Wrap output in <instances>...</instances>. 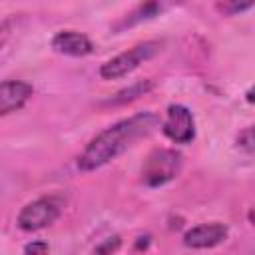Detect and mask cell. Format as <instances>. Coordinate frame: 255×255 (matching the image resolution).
Wrapping results in <instances>:
<instances>
[{
	"label": "cell",
	"instance_id": "5b68a950",
	"mask_svg": "<svg viewBox=\"0 0 255 255\" xmlns=\"http://www.w3.org/2000/svg\"><path fill=\"white\" fill-rule=\"evenodd\" d=\"M161 129H163L165 137L171 139L173 143H191L195 137L193 114L181 104H171L167 108Z\"/></svg>",
	"mask_w": 255,
	"mask_h": 255
},
{
	"label": "cell",
	"instance_id": "277c9868",
	"mask_svg": "<svg viewBox=\"0 0 255 255\" xmlns=\"http://www.w3.org/2000/svg\"><path fill=\"white\" fill-rule=\"evenodd\" d=\"M60 211L62 203L58 197H40L22 207L16 223L22 231H38L52 225L60 217Z\"/></svg>",
	"mask_w": 255,
	"mask_h": 255
},
{
	"label": "cell",
	"instance_id": "8992f818",
	"mask_svg": "<svg viewBox=\"0 0 255 255\" xmlns=\"http://www.w3.org/2000/svg\"><path fill=\"white\" fill-rule=\"evenodd\" d=\"M227 225L223 223H201L197 227H191L183 235V245L191 249H209L227 239Z\"/></svg>",
	"mask_w": 255,
	"mask_h": 255
},
{
	"label": "cell",
	"instance_id": "3957f363",
	"mask_svg": "<svg viewBox=\"0 0 255 255\" xmlns=\"http://www.w3.org/2000/svg\"><path fill=\"white\" fill-rule=\"evenodd\" d=\"M159 52V42L155 40H147L141 44H135L133 48L118 54L116 58L108 60L106 64H102L100 68V76L104 80H118L128 76L129 72H133L139 64H143L145 60H149L151 56H155Z\"/></svg>",
	"mask_w": 255,
	"mask_h": 255
},
{
	"label": "cell",
	"instance_id": "9a60e30c",
	"mask_svg": "<svg viewBox=\"0 0 255 255\" xmlns=\"http://www.w3.org/2000/svg\"><path fill=\"white\" fill-rule=\"evenodd\" d=\"M247 102H249V104L253 102V90H249V92H247Z\"/></svg>",
	"mask_w": 255,
	"mask_h": 255
},
{
	"label": "cell",
	"instance_id": "7c38bea8",
	"mask_svg": "<svg viewBox=\"0 0 255 255\" xmlns=\"http://www.w3.org/2000/svg\"><path fill=\"white\" fill-rule=\"evenodd\" d=\"M24 255H48V243L44 241H32L24 247Z\"/></svg>",
	"mask_w": 255,
	"mask_h": 255
},
{
	"label": "cell",
	"instance_id": "52a82bcc",
	"mask_svg": "<svg viewBox=\"0 0 255 255\" xmlns=\"http://www.w3.org/2000/svg\"><path fill=\"white\" fill-rule=\"evenodd\" d=\"M34 94L32 84L22 80H4L0 82V118L20 110Z\"/></svg>",
	"mask_w": 255,
	"mask_h": 255
},
{
	"label": "cell",
	"instance_id": "ba28073f",
	"mask_svg": "<svg viewBox=\"0 0 255 255\" xmlns=\"http://www.w3.org/2000/svg\"><path fill=\"white\" fill-rule=\"evenodd\" d=\"M52 48L60 54L66 56H74V58H82L94 52V44L92 40L76 30H62L52 38Z\"/></svg>",
	"mask_w": 255,
	"mask_h": 255
},
{
	"label": "cell",
	"instance_id": "8fae6325",
	"mask_svg": "<svg viewBox=\"0 0 255 255\" xmlns=\"http://www.w3.org/2000/svg\"><path fill=\"white\" fill-rule=\"evenodd\" d=\"M120 245H122V239H120L118 235H116V237H110V239H106V241L96 249V255H114Z\"/></svg>",
	"mask_w": 255,
	"mask_h": 255
},
{
	"label": "cell",
	"instance_id": "9c48e42d",
	"mask_svg": "<svg viewBox=\"0 0 255 255\" xmlns=\"http://www.w3.org/2000/svg\"><path fill=\"white\" fill-rule=\"evenodd\" d=\"M151 88H153V82H151V80H141V82H135V84H131L129 88H126V90L118 92V94H116L114 98H110L106 104H110V106H118V104L131 102V100H135V98H139V96L147 94Z\"/></svg>",
	"mask_w": 255,
	"mask_h": 255
},
{
	"label": "cell",
	"instance_id": "5bb4252c",
	"mask_svg": "<svg viewBox=\"0 0 255 255\" xmlns=\"http://www.w3.org/2000/svg\"><path fill=\"white\" fill-rule=\"evenodd\" d=\"M251 6H253L251 2H245V4H217V8L223 10V12H227V14H231V12H241V10H247V8H251Z\"/></svg>",
	"mask_w": 255,
	"mask_h": 255
},
{
	"label": "cell",
	"instance_id": "6da1fadb",
	"mask_svg": "<svg viewBox=\"0 0 255 255\" xmlns=\"http://www.w3.org/2000/svg\"><path fill=\"white\" fill-rule=\"evenodd\" d=\"M159 118L153 112H139L131 118L120 120L114 126L100 131L80 153L78 167L82 171H94L108 161L116 159L120 153H124L133 141L147 135L157 128Z\"/></svg>",
	"mask_w": 255,
	"mask_h": 255
},
{
	"label": "cell",
	"instance_id": "7a4b0ae2",
	"mask_svg": "<svg viewBox=\"0 0 255 255\" xmlns=\"http://www.w3.org/2000/svg\"><path fill=\"white\" fill-rule=\"evenodd\" d=\"M183 157L175 149H155L147 155L141 167V181L147 187H159L175 179L181 171Z\"/></svg>",
	"mask_w": 255,
	"mask_h": 255
},
{
	"label": "cell",
	"instance_id": "4fadbf2b",
	"mask_svg": "<svg viewBox=\"0 0 255 255\" xmlns=\"http://www.w3.org/2000/svg\"><path fill=\"white\" fill-rule=\"evenodd\" d=\"M239 145H241L247 153L253 151V129H251V128H247L245 131L239 133Z\"/></svg>",
	"mask_w": 255,
	"mask_h": 255
},
{
	"label": "cell",
	"instance_id": "30bf717a",
	"mask_svg": "<svg viewBox=\"0 0 255 255\" xmlns=\"http://www.w3.org/2000/svg\"><path fill=\"white\" fill-rule=\"evenodd\" d=\"M161 8H163V6H161L159 2H147V4H141V6H139L135 12H131V14H129V16H128L120 26H131L133 22H139V20L151 18V16H155L157 12H161ZM120 26H118V28H120Z\"/></svg>",
	"mask_w": 255,
	"mask_h": 255
}]
</instances>
